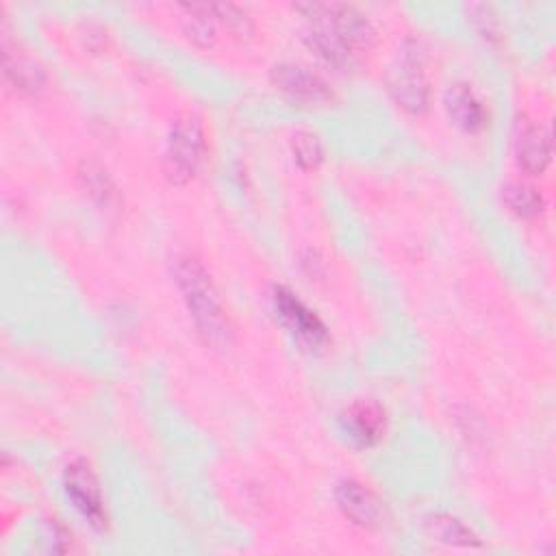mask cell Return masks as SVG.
<instances>
[{"label":"cell","mask_w":556,"mask_h":556,"mask_svg":"<svg viewBox=\"0 0 556 556\" xmlns=\"http://www.w3.org/2000/svg\"><path fill=\"white\" fill-rule=\"evenodd\" d=\"M174 280L202 339L211 345L226 343L230 337L228 315L202 261L191 254L176 256Z\"/></svg>","instance_id":"6da1fadb"},{"label":"cell","mask_w":556,"mask_h":556,"mask_svg":"<svg viewBox=\"0 0 556 556\" xmlns=\"http://www.w3.org/2000/svg\"><path fill=\"white\" fill-rule=\"evenodd\" d=\"M204 152L206 139L202 122L191 113L178 115L169 126L163 152L165 176L176 185L189 182L198 174L204 161Z\"/></svg>","instance_id":"7a4b0ae2"},{"label":"cell","mask_w":556,"mask_h":556,"mask_svg":"<svg viewBox=\"0 0 556 556\" xmlns=\"http://www.w3.org/2000/svg\"><path fill=\"white\" fill-rule=\"evenodd\" d=\"M308 22H319L328 26L354 54L367 52L376 43V30L365 13H361L352 4L341 2H306L295 7Z\"/></svg>","instance_id":"3957f363"},{"label":"cell","mask_w":556,"mask_h":556,"mask_svg":"<svg viewBox=\"0 0 556 556\" xmlns=\"http://www.w3.org/2000/svg\"><path fill=\"white\" fill-rule=\"evenodd\" d=\"M387 89L393 102L410 113L421 115L430 104V85L417 46L408 48L387 74Z\"/></svg>","instance_id":"277c9868"},{"label":"cell","mask_w":556,"mask_h":556,"mask_svg":"<svg viewBox=\"0 0 556 556\" xmlns=\"http://www.w3.org/2000/svg\"><path fill=\"white\" fill-rule=\"evenodd\" d=\"M63 489L76 513L96 530L106 528V508L96 471L85 458H74L63 471Z\"/></svg>","instance_id":"5b68a950"},{"label":"cell","mask_w":556,"mask_h":556,"mask_svg":"<svg viewBox=\"0 0 556 556\" xmlns=\"http://www.w3.org/2000/svg\"><path fill=\"white\" fill-rule=\"evenodd\" d=\"M269 80L285 98L302 106H328L334 100V91L328 80L298 63L274 65Z\"/></svg>","instance_id":"8992f818"},{"label":"cell","mask_w":556,"mask_h":556,"mask_svg":"<svg viewBox=\"0 0 556 556\" xmlns=\"http://www.w3.org/2000/svg\"><path fill=\"white\" fill-rule=\"evenodd\" d=\"M271 302L278 319L298 341H302L308 348H321L328 341V330L324 321L289 289L276 287Z\"/></svg>","instance_id":"52a82bcc"},{"label":"cell","mask_w":556,"mask_h":556,"mask_svg":"<svg viewBox=\"0 0 556 556\" xmlns=\"http://www.w3.org/2000/svg\"><path fill=\"white\" fill-rule=\"evenodd\" d=\"M339 430L354 447H374L387 430L384 410L371 400H356L341 410Z\"/></svg>","instance_id":"ba28073f"},{"label":"cell","mask_w":556,"mask_h":556,"mask_svg":"<svg viewBox=\"0 0 556 556\" xmlns=\"http://www.w3.org/2000/svg\"><path fill=\"white\" fill-rule=\"evenodd\" d=\"M334 500L341 513L356 526L376 528L384 519V506L380 497L356 480H341L334 489Z\"/></svg>","instance_id":"9c48e42d"},{"label":"cell","mask_w":556,"mask_h":556,"mask_svg":"<svg viewBox=\"0 0 556 556\" xmlns=\"http://www.w3.org/2000/svg\"><path fill=\"white\" fill-rule=\"evenodd\" d=\"M445 111L450 122L465 132H480L486 126V109L465 83H456L445 91Z\"/></svg>","instance_id":"30bf717a"},{"label":"cell","mask_w":556,"mask_h":556,"mask_svg":"<svg viewBox=\"0 0 556 556\" xmlns=\"http://www.w3.org/2000/svg\"><path fill=\"white\" fill-rule=\"evenodd\" d=\"M517 165L528 174H543L552 161V135L547 126L526 124L515 141Z\"/></svg>","instance_id":"8fae6325"},{"label":"cell","mask_w":556,"mask_h":556,"mask_svg":"<svg viewBox=\"0 0 556 556\" xmlns=\"http://www.w3.org/2000/svg\"><path fill=\"white\" fill-rule=\"evenodd\" d=\"M302 39L315 56L334 70L348 72L356 65V54L328 26L319 22H308V26L302 30Z\"/></svg>","instance_id":"7c38bea8"},{"label":"cell","mask_w":556,"mask_h":556,"mask_svg":"<svg viewBox=\"0 0 556 556\" xmlns=\"http://www.w3.org/2000/svg\"><path fill=\"white\" fill-rule=\"evenodd\" d=\"M426 530L432 539L454 545V547H478L480 539L478 534L458 517L447 515V513H437L426 519Z\"/></svg>","instance_id":"4fadbf2b"},{"label":"cell","mask_w":556,"mask_h":556,"mask_svg":"<svg viewBox=\"0 0 556 556\" xmlns=\"http://www.w3.org/2000/svg\"><path fill=\"white\" fill-rule=\"evenodd\" d=\"M4 76L20 93H37L46 85V72L24 54H4Z\"/></svg>","instance_id":"5bb4252c"},{"label":"cell","mask_w":556,"mask_h":556,"mask_svg":"<svg viewBox=\"0 0 556 556\" xmlns=\"http://www.w3.org/2000/svg\"><path fill=\"white\" fill-rule=\"evenodd\" d=\"M508 211L521 219H534L543 213L545 200L541 191L528 182H510L502 191Z\"/></svg>","instance_id":"9a60e30c"},{"label":"cell","mask_w":556,"mask_h":556,"mask_svg":"<svg viewBox=\"0 0 556 556\" xmlns=\"http://www.w3.org/2000/svg\"><path fill=\"white\" fill-rule=\"evenodd\" d=\"M80 182L93 202L109 206L115 200V185L98 161H83Z\"/></svg>","instance_id":"2e32d148"},{"label":"cell","mask_w":556,"mask_h":556,"mask_svg":"<svg viewBox=\"0 0 556 556\" xmlns=\"http://www.w3.org/2000/svg\"><path fill=\"white\" fill-rule=\"evenodd\" d=\"M291 150H293V159H295L298 167L304 172H315L324 161V146H321L319 137L311 130L295 132L293 141H291Z\"/></svg>","instance_id":"e0dca14e"},{"label":"cell","mask_w":556,"mask_h":556,"mask_svg":"<svg viewBox=\"0 0 556 556\" xmlns=\"http://www.w3.org/2000/svg\"><path fill=\"white\" fill-rule=\"evenodd\" d=\"M211 9H213L215 20L219 24H224L232 35H237V37L252 35V30H254L252 20L237 4H211Z\"/></svg>","instance_id":"ac0fdd59"},{"label":"cell","mask_w":556,"mask_h":556,"mask_svg":"<svg viewBox=\"0 0 556 556\" xmlns=\"http://www.w3.org/2000/svg\"><path fill=\"white\" fill-rule=\"evenodd\" d=\"M469 17H471V24L476 26L480 37H484L486 41L500 39V22H497V15L493 13L491 7L471 4L469 7Z\"/></svg>","instance_id":"d6986e66"}]
</instances>
